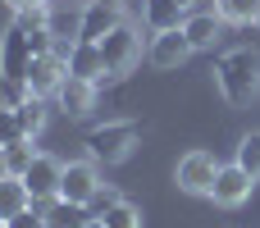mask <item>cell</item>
Returning a JSON list of instances; mask_svg holds the SVG:
<instances>
[{"label": "cell", "instance_id": "1", "mask_svg": "<svg viewBox=\"0 0 260 228\" xmlns=\"http://www.w3.org/2000/svg\"><path fill=\"white\" fill-rule=\"evenodd\" d=\"M215 87H219V96H224L229 105H247L260 91V50H251V46L229 50V55L215 64Z\"/></svg>", "mask_w": 260, "mask_h": 228}, {"label": "cell", "instance_id": "2", "mask_svg": "<svg viewBox=\"0 0 260 228\" xmlns=\"http://www.w3.org/2000/svg\"><path fill=\"white\" fill-rule=\"evenodd\" d=\"M133 146H137V123H128V119L96 123L87 133V160H96V165H119L133 155Z\"/></svg>", "mask_w": 260, "mask_h": 228}, {"label": "cell", "instance_id": "3", "mask_svg": "<svg viewBox=\"0 0 260 228\" xmlns=\"http://www.w3.org/2000/svg\"><path fill=\"white\" fill-rule=\"evenodd\" d=\"M32 41H27V27L9 23V32L0 37V73L14 78V82H27V64H32Z\"/></svg>", "mask_w": 260, "mask_h": 228}, {"label": "cell", "instance_id": "4", "mask_svg": "<svg viewBox=\"0 0 260 228\" xmlns=\"http://www.w3.org/2000/svg\"><path fill=\"white\" fill-rule=\"evenodd\" d=\"M101 59H105V78H119L137 64V32L128 23H119L105 41H101Z\"/></svg>", "mask_w": 260, "mask_h": 228}, {"label": "cell", "instance_id": "5", "mask_svg": "<svg viewBox=\"0 0 260 228\" xmlns=\"http://www.w3.org/2000/svg\"><path fill=\"white\" fill-rule=\"evenodd\" d=\"M64 78H69V55H64V50L37 55V59L27 64V91H32V96H55Z\"/></svg>", "mask_w": 260, "mask_h": 228}, {"label": "cell", "instance_id": "6", "mask_svg": "<svg viewBox=\"0 0 260 228\" xmlns=\"http://www.w3.org/2000/svg\"><path fill=\"white\" fill-rule=\"evenodd\" d=\"M215 174H219V165H215V155H206V151L183 155V160H178V169H174L178 187H183V192H192V197H210Z\"/></svg>", "mask_w": 260, "mask_h": 228}, {"label": "cell", "instance_id": "7", "mask_svg": "<svg viewBox=\"0 0 260 228\" xmlns=\"http://www.w3.org/2000/svg\"><path fill=\"white\" fill-rule=\"evenodd\" d=\"M59 178H64V165H59L55 155H37V160L27 165V174H23L32 201H55V197H59Z\"/></svg>", "mask_w": 260, "mask_h": 228}, {"label": "cell", "instance_id": "8", "mask_svg": "<svg viewBox=\"0 0 260 228\" xmlns=\"http://www.w3.org/2000/svg\"><path fill=\"white\" fill-rule=\"evenodd\" d=\"M96 187H101L96 160H73V165H64V178H59V197H64V201L87 206V201L96 197Z\"/></svg>", "mask_w": 260, "mask_h": 228}, {"label": "cell", "instance_id": "9", "mask_svg": "<svg viewBox=\"0 0 260 228\" xmlns=\"http://www.w3.org/2000/svg\"><path fill=\"white\" fill-rule=\"evenodd\" d=\"M123 23V9L114 5V0H87V14H82V32H78V41H105L114 27Z\"/></svg>", "mask_w": 260, "mask_h": 228}, {"label": "cell", "instance_id": "10", "mask_svg": "<svg viewBox=\"0 0 260 228\" xmlns=\"http://www.w3.org/2000/svg\"><path fill=\"white\" fill-rule=\"evenodd\" d=\"M82 14H87V0H46V27L55 32V41H78L82 32Z\"/></svg>", "mask_w": 260, "mask_h": 228}, {"label": "cell", "instance_id": "11", "mask_svg": "<svg viewBox=\"0 0 260 228\" xmlns=\"http://www.w3.org/2000/svg\"><path fill=\"white\" fill-rule=\"evenodd\" d=\"M251 174L242 169V165H219V174H215V187H210V197L219 201V206H242L247 197H251Z\"/></svg>", "mask_w": 260, "mask_h": 228}, {"label": "cell", "instance_id": "12", "mask_svg": "<svg viewBox=\"0 0 260 228\" xmlns=\"http://www.w3.org/2000/svg\"><path fill=\"white\" fill-rule=\"evenodd\" d=\"M187 55H192V41H187L183 27H174V32H155V41H151V64H155V69H178Z\"/></svg>", "mask_w": 260, "mask_h": 228}, {"label": "cell", "instance_id": "13", "mask_svg": "<svg viewBox=\"0 0 260 228\" xmlns=\"http://www.w3.org/2000/svg\"><path fill=\"white\" fill-rule=\"evenodd\" d=\"M55 101H59V110L69 114V119H82L91 105H96V82H87V78H64L59 82V91H55Z\"/></svg>", "mask_w": 260, "mask_h": 228}, {"label": "cell", "instance_id": "14", "mask_svg": "<svg viewBox=\"0 0 260 228\" xmlns=\"http://www.w3.org/2000/svg\"><path fill=\"white\" fill-rule=\"evenodd\" d=\"M69 73H73V78H87V82H96V78L105 73L101 46H96V41H73V46H69Z\"/></svg>", "mask_w": 260, "mask_h": 228}, {"label": "cell", "instance_id": "15", "mask_svg": "<svg viewBox=\"0 0 260 228\" xmlns=\"http://www.w3.org/2000/svg\"><path fill=\"white\" fill-rule=\"evenodd\" d=\"M46 228H82L87 219H91V210L87 206H78V201H64V197H55L46 210Z\"/></svg>", "mask_w": 260, "mask_h": 228}, {"label": "cell", "instance_id": "16", "mask_svg": "<svg viewBox=\"0 0 260 228\" xmlns=\"http://www.w3.org/2000/svg\"><path fill=\"white\" fill-rule=\"evenodd\" d=\"M183 32H187L192 50H206V46H215V41H219V32H224V18H219V14H192V18L183 23Z\"/></svg>", "mask_w": 260, "mask_h": 228}, {"label": "cell", "instance_id": "17", "mask_svg": "<svg viewBox=\"0 0 260 228\" xmlns=\"http://www.w3.org/2000/svg\"><path fill=\"white\" fill-rule=\"evenodd\" d=\"M32 197H27V183L14 178V174H0V219H14L18 210H27Z\"/></svg>", "mask_w": 260, "mask_h": 228}, {"label": "cell", "instance_id": "18", "mask_svg": "<svg viewBox=\"0 0 260 228\" xmlns=\"http://www.w3.org/2000/svg\"><path fill=\"white\" fill-rule=\"evenodd\" d=\"M142 18H146V27H151V32H174V27H183V23H178V18H183L178 0H146Z\"/></svg>", "mask_w": 260, "mask_h": 228}, {"label": "cell", "instance_id": "19", "mask_svg": "<svg viewBox=\"0 0 260 228\" xmlns=\"http://www.w3.org/2000/svg\"><path fill=\"white\" fill-rule=\"evenodd\" d=\"M32 160H37V155H32V137H18V142H9V146H5V174L23 178Z\"/></svg>", "mask_w": 260, "mask_h": 228}, {"label": "cell", "instance_id": "20", "mask_svg": "<svg viewBox=\"0 0 260 228\" xmlns=\"http://www.w3.org/2000/svg\"><path fill=\"white\" fill-rule=\"evenodd\" d=\"M14 114H18V128H23V137H37V133H41V123H46L41 96H27L23 105H14Z\"/></svg>", "mask_w": 260, "mask_h": 228}, {"label": "cell", "instance_id": "21", "mask_svg": "<svg viewBox=\"0 0 260 228\" xmlns=\"http://www.w3.org/2000/svg\"><path fill=\"white\" fill-rule=\"evenodd\" d=\"M101 224L105 228H142V210H137L133 201H119V206H110V210L101 215Z\"/></svg>", "mask_w": 260, "mask_h": 228}, {"label": "cell", "instance_id": "22", "mask_svg": "<svg viewBox=\"0 0 260 228\" xmlns=\"http://www.w3.org/2000/svg\"><path fill=\"white\" fill-rule=\"evenodd\" d=\"M215 14L224 23H256V0H215Z\"/></svg>", "mask_w": 260, "mask_h": 228}, {"label": "cell", "instance_id": "23", "mask_svg": "<svg viewBox=\"0 0 260 228\" xmlns=\"http://www.w3.org/2000/svg\"><path fill=\"white\" fill-rule=\"evenodd\" d=\"M233 165H242L251 178H260V133H247L242 142H238V160Z\"/></svg>", "mask_w": 260, "mask_h": 228}, {"label": "cell", "instance_id": "24", "mask_svg": "<svg viewBox=\"0 0 260 228\" xmlns=\"http://www.w3.org/2000/svg\"><path fill=\"white\" fill-rule=\"evenodd\" d=\"M119 201H123V197H119L114 187H105V183H101V187H96V197L87 201V210H91V219H101V215H105L110 206H119Z\"/></svg>", "mask_w": 260, "mask_h": 228}, {"label": "cell", "instance_id": "25", "mask_svg": "<svg viewBox=\"0 0 260 228\" xmlns=\"http://www.w3.org/2000/svg\"><path fill=\"white\" fill-rule=\"evenodd\" d=\"M18 137H23V128H18V114H14V105H0V146L18 142Z\"/></svg>", "mask_w": 260, "mask_h": 228}, {"label": "cell", "instance_id": "26", "mask_svg": "<svg viewBox=\"0 0 260 228\" xmlns=\"http://www.w3.org/2000/svg\"><path fill=\"white\" fill-rule=\"evenodd\" d=\"M5 228H46V215H37V210L27 206V210H18L14 219H5Z\"/></svg>", "mask_w": 260, "mask_h": 228}, {"label": "cell", "instance_id": "27", "mask_svg": "<svg viewBox=\"0 0 260 228\" xmlns=\"http://www.w3.org/2000/svg\"><path fill=\"white\" fill-rule=\"evenodd\" d=\"M5 5H9V9L18 14V9H32V5H46V0H5Z\"/></svg>", "mask_w": 260, "mask_h": 228}, {"label": "cell", "instance_id": "28", "mask_svg": "<svg viewBox=\"0 0 260 228\" xmlns=\"http://www.w3.org/2000/svg\"><path fill=\"white\" fill-rule=\"evenodd\" d=\"M82 228H105V224H101V219H87V224H82Z\"/></svg>", "mask_w": 260, "mask_h": 228}, {"label": "cell", "instance_id": "29", "mask_svg": "<svg viewBox=\"0 0 260 228\" xmlns=\"http://www.w3.org/2000/svg\"><path fill=\"white\" fill-rule=\"evenodd\" d=\"M192 5H197V0H178V9H192Z\"/></svg>", "mask_w": 260, "mask_h": 228}, {"label": "cell", "instance_id": "30", "mask_svg": "<svg viewBox=\"0 0 260 228\" xmlns=\"http://www.w3.org/2000/svg\"><path fill=\"white\" fill-rule=\"evenodd\" d=\"M256 23H260V0H256Z\"/></svg>", "mask_w": 260, "mask_h": 228}, {"label": "cell", "instance_id": "31", "mask_svg": "<svg viewBox=\"0 0 260 228\" xmlns=\"http://www.w3.org/2000/svg\"><path fill=\"white\" fill-rule=\"evenodd\" d=\"M0 228H5V219H0Z\"/></svg>", "mask_w": 260, "mask_h": 228}]
</instances>
